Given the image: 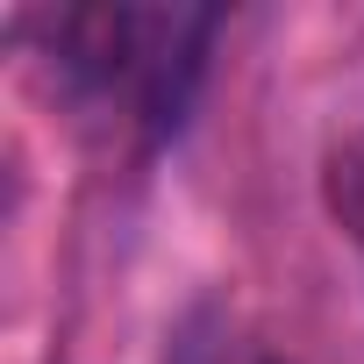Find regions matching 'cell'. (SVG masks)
<instances>
[{
  "instance_id": "cell-1",
  "label": "cell",
  "mask_w": 364,
  "mask_h": 364,
  "mask_svg": "<svg viewBox=\"0 0 364 364\" xmlns=\"http://www.w3.org/2000/svg\"><path fill=\"white\" fill-rule=\"evenodd\" d=\"M321 208L350 243H364V129H350L321 150Z\"/></svg>"
},
{
  "instance_id": "cell-2",
  "label": "cell",
  "mask_w": 364,
  "mask_h": 364,
  "mask_svg": "<svg viewBox=\"0 0 364 364\" xmlns=\"http://www.w3.org/2000/svg\"><path fill=\"white\" fill-rule=\"evenodd\" d=\"M257 364H286V357H257Z\"/></svg>"
}]
</instances>
